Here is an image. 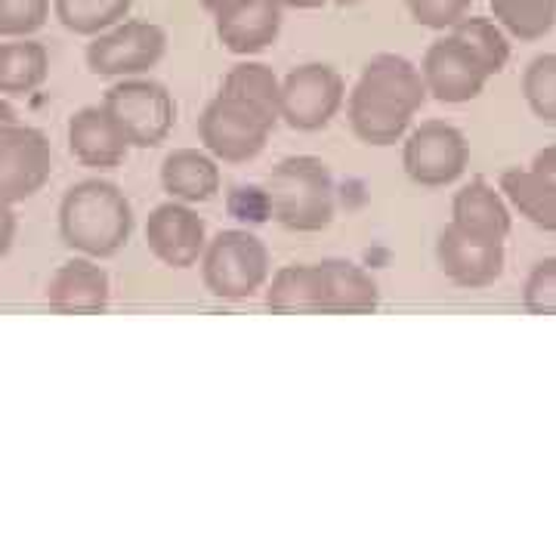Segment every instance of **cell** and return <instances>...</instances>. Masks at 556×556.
I'll use <instances>...</instances> for the list:
<instances>
[{"instance_id":"cell-1","label":"cell","mask_w":556,"mask_h":556,"mask_svg":"<svg viewBox=\"0 0 556 556\" xmlns=\"http://www.w3.org/2000/svg\"><path fill=\"white\" fill-rule=\"evenodd\" d=\"M424 102L427 84L415 62L396 53H380L362 68V78L346 102V118L362 142L393 146L405 137Z\"/></svg>"},{"instance_id":"cell-2","label":"cell","mask_w":556,"mask_h":556,"mask_svg":"<svg viewBox=\"0 0 556 556\" xmlns=\"http://www.w3.org/2000/svg\"><path fill=\"white\" fill-rule=\"evenodd\" d=\"M134 232V207L115 182L84 179L60 204L62 241L87 257H112Z\"/></svg>"},{"instance_id":"cell-3","label":"cell","mask_w":556,"mask_h":556,"mask_svg":"<svg viewBox=\"0 0 556 556\" xmlns=\"http://www.w3.org/2000/svg\"><path fill=\"white\" fill-rule=\"evenodd\" d=\"M263 195L273 219L291 232H318L334 219V177L313 155L281 161L266 179Z\"/></svg>"},{"instance_id":"cell-4","label":"cell","mask_w":556,"mask_h":556,"mask_svg":"<svg viewBox=\"0 0 556 556\" xmlns=\"http://www.w3.org/2000/svg\"><path fill=\"white\" fill-rule=\"evenodd\" d=\"M201 276L214 298H254L263 288V281L269 278V251L257 236L244 229H226L204 248Z\"/></svg>"},{"instance_id":"cell-5","label":"cell","mask_w":556,"mask_h":556,"mask_svg":"<svg viewBox=\"0 0 556 556\" xmlns=\"http://www.w3.org/2000/svg\"><path fill=\"white\" fill-rule=\"evenodd\" d=\"M273 127L276 118L251 109L248 102L219 93L201 115L199 137L214 159L226 164H244L266 149Z\"/></svg>"},{"instance_id":"cell-6","label":"cell","mask_w":556,"mask_h":556,"mask_svg":"<svg viewBox=\"0 0 556 556\" xmlns=\"http://www.w3.org/2000/svg\"><path fill=\"white\" fill-rule=\"evenodd\" d=\"M102 105L112 112V118L118 121L130 146L137 149L161 146L177 121L174 97L167 93L164 84L149 78H130L109 87Z\"/></svg>"},{"instance_id":"cell-7","label":"cell","mask_w":556,"mask_h":556,"mask_svg":"<svg viewBox=\"0 0 556 556\" xmlns=\"http://www.w3.org/2000/svg\"><path fill=\"white\" fill-rule=\"evenodd\" d=\"M167 50V35L155 22H118L87 47V68L100 78H134L155 68Z\"/></svg>"},{"instance_id":"cell-8","label":"cell","mask_w":556,"mask_h":556,"mask_svg":"<svg viewBox=\"0 0 556 556\" xmlns=\"http://www.w3.org/2000/svg\"><path fill=\"white\" fill-rule=\"evenodd\" d=\"M346 97V84L338 68L325 62H306L288 72L278 93V118H285L294 130H321L340 112Z\"/></svg>"},{"instance_id":"cell-9","label":"cell","mask_w":556,"mask_h":556,"mask_svg":"<svg viewBox=\"0 0 556 556\" xmlns=\"http://www.w3.org/2000/svg\"><path fill=\"white\" fill-rule=\"evenodd\" d=\"M467 161H470L467 139L445 121H424L405 139V152H402L405 174L424 189L452 186L467 170Z\"/></svg>"},{"instance_id":"cell-10","label":"cell","mask_w":556,"mask_h":556,"mask_svg":"<svg viewBox=\"0 0 556 556\" xmlns=\"http://www.w3.org/2000/svg\"><path fill=\"white\" fill-rule=\"evenodd\" d=\"M53 170V152L47 137L25 127V124H7L0 127V201L20 204L38 195L47 186Z\"/></svg>"},{"instance_id":"cell-11","label":"cell","mask_w":556,"mask_h":556,"mask_svg":"<svg viewBox=\"0 0 556 556\" xmlns=\"http://www.w3.org/2000/svg\"><path fill=\"white\" fill-rule=\"evenodd\" d=\"M420 75L427 84V93L437 97L439 102H448V105L477 100L492 78L477 53L455 35H445L427 47L424 62H420Z\"/></svg>"},{"instance_id":"cell-12","label":"cell","mask_w":556,"mask_h":556,"mask_svg":"<svg viewBox=\"0 0 556 556\" xmlns=\"http://www.w3.org/2000/svg\"><path fill=\"white\" fill-rule=\"evenodd\" d=\"M149 251L170 269L195 266L207 248L204 239V219L182 201H167L149 214L146 223Z\"/></svg>"},{"instance_id":"cell-13","label":"cell","mask_w":556,"mask_h":556,"mask_svg":"<svg viewBox=\"0 0 556 556\" xmlns=\"http://www.w3.org/2000/svg\"><path fill=\"white\" fill-rule=\"evenodd\" d=\"M439 269L455 281L457 288H489L504 273V244L482 241L460 232L455 223H448L437 241Z\"/></svg>"},{"instance_id":"cell-14","label":"cell","mask_w":556,"mask_h":556,"mask_svg":"<svg viewBox=\"0 0 556 556\" xmlns=\"http://www.w3.org/2000/svg\"><path fill=\"white\" fill-rule=\"evenodd\" d=\"M281 0H229L217 10V38L229 53L251 56L273 47L281 31Z\"/></svg>"},{"instance_id":"cell-15","label":"cell","mask_w":556,"mask_h":556,"mask_svg":"<svg viewBox=\"0 0 556 556\" xmlns=\"http://www.w3.org/2000/svg\"><path fill=\"white\" fill-rule=\"evenodd\" d=\"M68 149L84 167L112 170L130 152V139L105 105H87L68 121Z\"/></svg>"},{"instance_id":"cell-16","label":"cell","mask_w":556,"mask_h":556,"mask_svg":"<svg viewBox=\"0 0 556 556\" xmlns=\"http://www.w3.org/2000/svg\"><path fill=\"white\" fill-rule=\"evenodd\" d=\"M109 276L90 257H75L62 263L50 276L47 303L62 316H93L109 306Z\"/></svg>"},{"instance_id":"cell-17","label":"cell","mask_w":556,"mask_h":556,"mask_svg":"<svg viewBox=\"0 0 556 556\" xmlns=\"http://www.w3.org/2000/svg\"><path fill=\"white\" fill-rule=\"evenodd\" d=\"M452 223L473 239L504 244L510 232V211L501 199V192H495V186H489L485 179H470L464 189L455 192Z\"/></svg>"},{"instance_id":"cell-18","label":"cell","mask_w":556,"mask_h":556,"mask_svg":"<svg viewBox=\"0 0 556 556\" xmlns=\"http://www.w3.org/2000/svg\"><path fill=\"white\" fill-rule=\"evenodd\" d=\"M321 276H325V316H365L378 309V281L356 263L325 260Z\"/></svg>"},{"instance_id":"cell-19","label":"cell","mask_w":556,"mask_h":556,"mask_svg":"<svg viewBox=\"0 0 556 556\" xmlns=\"http://www.w3.org/2000/svg\"><path fill=\"white\" fill-rule=\"evenodd\" d=\"M161 186L170 199L201 204L219 192V167L199 149H177L161 164Z\"/></svg>"},{"instance_id":"cell-20","label":"cell","mask_w":556,"mask_h":556,"mask_svg":"<svg viewBox=\"0 0 556 556\" xmlns=\"http://www.w3.org/2000/svg\"><path fill=\"white\" fill-rule=\"evenodd\" d=\"M266 306L276 313H306L325 316V276L321 263H294L278 269L269 291Z\"/></svg>"},{"instance_id":"cell-21","label":"cell","mask_w":556,"mask_h":556,"mask_svg":"<svg viewBox=\"0 0 556 556\" xmlns=\"http://www.w3.org/2000/svg\"><path fill=\"white\" fill-rule=\"evenodd\" d=\"M50 75V53L40 40L10 38L0 43V93L28 97Z\"/></svg>"},{"instance_id":"cell-22","label":"cell","mask_w":556,"mask_h":556,"mask_svg":"<svg viewBox=\"0 0 556 556\" xmlns=\"http://www.w3.org/2000/svg\"><path fill=\"white\" fill-rule=\"evenodd\" d=\"M501 192L517 207L519 217L535 223L544 232H556V182L532 167H510L501 174Z\"/></svg>"},{"instance_id":"cell-23","label":"cell","mask_w":556,"mask_h":556,"mask_svg":"<svg viewBox=\"0 0 556 556\" xmlns=\"http://www.w3.org/2000/svg\"><path fill=\"white\" fill-rule=\"evenodd\" d=\"M223 97L248 102L251 109H257L263 115L278 121V93H281V80L276 72L263 62H239L229 68V75L223 78L219 87Z\"/></svg>"},{"instance_id":"cell-24","label":"cell","mask_w":556,"mask_h":556,"mask_svg":"<svg viewBox=\"0 0 556 556\" xmlns=\"http://www.w3.org/2000/svg\"><path fill=\"white\" fill-rule=\"evenodd\" d=\"M495 22L519 40H541L556 25V0H489Z\"/></svg>"},{"instance_id":"cell-25","label":"cell","mask_w":556,"mask_h":556,"mask_svg":"<svg viewBox=\"0 0 556 556\" xmlns=\"http://www.w3.org/2000/svg\"><path fill=\"white\" fill-rule=\"evenodd\" d=\"M134 0H53L56 20L84 38H97L100 31L124 22Z\"/></svg>"},{"instance_id":"cell-26","label":"cell","mask_w":556,"mask_h":556,"mask_svg":"<svg viewBox=\"0 0 556 556\" xmlns=\"http://www.w3.org/2000/svg\"><path fill=\"white\" fill-rule=\"evenodd\" d=\"M452 35L464 40L477 53L482 65L489 68V75L504 72V65L510 62V40L504 35V28L489 16H470L467 13L457 25H452Z\"/></svg>"},{"instance_id":"cell-27","label":"cell","mask_w":556,"mask_h":556,"mask_svg":"<svg viewBox=\"0 0 556 556\" xmlns=\"http://www.w3.org/2000/svg\"><path fill=\"white\" fill-rule=\"evenodd\" d=\"M522 97L535 118L556 127V53H541L522 72Z\"/></svg>"},{"instance_id":"cell-28","label":"cell","mask_w":556,"mask_h":556,"mask_svg":"<svg viewBox=\"0 0 556 556\" xmlns=\"http://www.w3.org/2000/svg\"><path fill=\"white\" fill-rule=\"evenodd\" d=\"M50 20V0H0V35L28 38Z\"/></svg>"},{"instance_id":"cell-29","label":"cell","mask_w":556,"mask_h":556,"mask_svg":"<svg viewBox=\"0 0 556 556\" xmlns=\"http://www.w3.org/2000/svg\"><path fill=\"white\" fill-rule=\"evenodd\" d=\"M522 306L532 316H556V257L538 263L522 285Z\"/></svg>"},{"instance_id":"cell-30","label":"cell","mask_w":556,"mask_h":556,"mask_svg":"<svg viewBox=\"0 0 556 556\" xmlns=\"http://www.w3.org/2000/svg\"><path fill=\"white\" fill-rule=\"evenodd\" d=\"M405 3H408L412 20L433 31H445L457 25L473 7V0H405Z\"/></svg>"},{"instance_id":"cell-31","label":"cell","mask_w":556,"mask_h":556,"mask_svg":"<svg viewBox=\"0 0 556 556\" xmlns=\"http://www.w3.org/2000/svg\"><path fill=\"white\" fill-rule=\"evenodd\" d=\"M13 241H16V214H13V204L0 201V260L10 254Z\"/></svg>"},{"instance_id":"cell-32","label":"cell","mask_w":556,"mask_h":556,"mask_svg":"<svg viewBox=\"0 0 556 556\" xmlns=\"http://www.w3.org/2000/svg\"><path fill=\"white\" fill-rule=\"evenodd\" d=\"M532 170L556 182V146H547V149L538 152L535 159H532Z\"/></svg>"},{"instance_id":"cell-33","label":"cell","mask_w":556,"mask_h":556,"mask_svg":"<svg viewBox=\"0 0 556 556\" xmlns=\"http://www.w3.org/2000/svg\"><path fill=\"white\" fill-rule=\"evenodd\" d=\"M16 109H13V105H10V102L3 100V97H0V127H7V124H16Z\"/></svg>"},{"instance_id":"cell-34","label":"cell","mask_w":556,"mask_h":556,"mask_svg":"<svg viewBox=\"0 0 556 556\" xmlns=\"http://www.w3.org/2000/svg\"><path fill=\"white\" fill-rule=\"evenodd\" d=\"M285 7H294V10H318V7H325L328 0H281Z\"/></svg>"},{"instance_id":"cell-35","label":"cell","mask_w":556,"mask_h":556,"mask_svg":"<svg viewBox=\"0 0 556 556\" xmlns=\"http://www.w3.org/2000/svg\"><path fill=\"white\" fill-rule=\"evenodd\" d=\"M201 7H204V10H211V13H217V10H223V7H226V3H229V0H199Z\"/></svg>"},{"instance_id":"cell-36","label":"cell","mask_w":556,"mask_h":556,"mask_svg":"<svg viewBox=\"0 0 556 556\" xmlns=\"http://www.w3.org/2000/svg\"><path fill=\"white\" fill-rule=\"evenodd\" d=\"M328 3H338V7H353V3H362V0H328Z\"/></svg>"}]
</instances>
